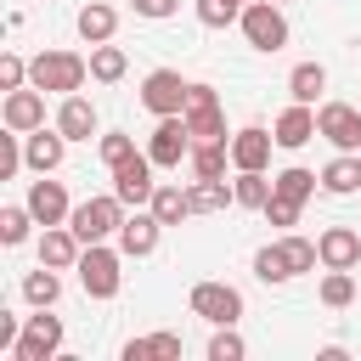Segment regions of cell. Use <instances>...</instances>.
I'll return each instance as SVG.
<instances>
[{
	"instance_id": "4fadbf2b",
	"label": "cell",
	"mask_w": 361,
	"mask_h": 361,
	"mask_svg": "<svg viewBox=\"0 0 361 361\" xmlns=\"http://www.w3.org/2000/svg\"><path fill=\"white\" fill-rule=\"evenodd\" d=\"M158 237H164V220H158L152 209H135V214H124V226H118L124 259H147V254L158 248Z\"/></svg>"
},
{
	"instance_id": "4dcf8cb0",
	"label": "cell",
	"mask_w": 361,
	"mask_h": 361,
	"mask_svg": "<svg viewBox=\"0 0 361 361\" xmlns=\"http://www.w3.org/2000/svg\"><path fill=\"white\" fill-rule=\"evenodd\" d=\"M254 276H259V282H288V276H293V265H288L282 243H265V248L254 254Z\"/></svg>"
},
{
	"instance_id": "d4e9b609",
	"label": "cell",
	"mask_w": 361,
	"mask_h": 361,
	"mask_svg": "<svg viewBox=\"0 0 361 361\" xmlns=\"http://www.w3.org/2000/svg\"><path fill=\"white\" fill-rule=\"evenodd\" d=\"M164 226H180L186 214H192V192L186 186H169V180H158V192H152V203H147Z\"/></svg>"
},
{
	"instance_id": "f35d334b",
	"label": "cell",
	"mask_w": 361,
	"mask_h": 361,
	"mask_svg": "<svg viewBox=\"0 0 361 361\" xmlns=\"http://www.w3.org/2000/svg\"><path fill=\"white\" fill-rule=\"evenodd\" d=\"M23 85H28V62L17 51H6L0 56V90H23Z\"/></svg>"
},
{
	"instance_id": "60d3db41",
	"label": "cell",
	"mask_w": 361,
	"mask_h": 361,
	"mask_svg": "<svg viewBox=\"0 0 361 361\" xmlns=\"http://www.w3.org/2000/svg\"><path fill=\"white\" fill-rule=\"evenodd\" d=\"M130 11H135V17L164 23V17H175V11H180V0H130Z\"/></svg>"
},
{
	"instance_id": "f6af8a7d",
	"label": "cell",
	"mask_w": 361,
	"mask_h": 361,
	"mask_svg": "<svg viewBox=\"0 0 361 361\" xmlns=\"http://www.w3.org/2000/svg\"><path fill=\"white\" fill-rule=\"evenodd\" d=\"M276 6H282V0H276Z\"/></svg>"
},
{
	"instance_id": "8fae6325",
	"label": "cell",
	"mask_w": 361,
	"mask_h": 361,
	"mask_svg": "<svg viewBox=\"0 0 361 361\" xmlns=\"http://www.w3.org/2000/svg\"><path fill=\"white\" fill-rule=\"evenodd\" d=\"M152 169H158V164H152L147 152H135V158H124V164L113 169V192H118V197H124L130 209H147V203H152V192H158V180H152Z\"/></svg>"
},
{
	"instance_id": "ee69618b",
	"label": "cell",
	"mask_w": 361,
	"mask_h": 361,
	"mask_svg": "<svg viewBox=\"0 0 361 361\" xmlns=\"http://www.w3.org/2000/svg\"><path fill=\"white\" fill-rule=\"evenodd\" d=\"M237 6H248V0H237Z\"/></svg>"
},
{
	"instance_id": "e0dca14e",
	"label": "cell",
	"mask_w": 361,
	"mask_h": 361,
	"mask_svg": "<svg viewBox=\"0 0 361 361\" xmlns=\"http://www.w3.org/2000/svg\"><path fill=\"white\" fill-rule=\"evenodd\" d=\"M271 147H276V135H271V130L243 124V130L231 135V169H265V164H271Z\"/></svg>"
},
{
	"instance_id": "cb8c5ba5",
	"label": "cell",
	"mask_w": 361,
	"mask_h": 361,
	"mask_svg": "<svg viewBox=\"0 0 361 361\" xmlns=\"http://www.w3.org/2000/svg\"><path fill=\"white\" fill-rule=\"evenodd\" d=\"M186 192H192V214H220V209L237 203V192H231L226 175H220V180H192Z\"/></svg>"
},
{
	"instance_id": "7402d4cb",
	"label": "cell",
	"mask_w": 361,
	"mask_h": 361,
	"mask_svg": "<svg viewBox=\"0 0 361 361\" xmlns=\"http://www.w3.org/2000/svg\"><path fill=\"white\" fill-rule=\"evenodd\" d=\"M186 164H192V180H220L231 164V141H192Z\"/></svg>"
},
{
	"instance_id": "d6986e66",
	"label": "cell",
	"mask_w": 361,
	"mask_h": 361,
	"mask_svg": "<svg viewBox=\"0 0 361 361\" xmlns=\"http://www.w3.org/2000/svg\"><path fill=\"white\" fill-rule=\"evenodd\" d=\"M56 130L68 135V141H90L96 135V102L90 96H62V107H56Z\"/></svg>"
},
{
	"instance_id": "30bf717a",
	"label": "cell",
	"mask_w": 361,
	"mask_h": 361,
	"mask_svg": "<svg viewBox=\"0 0 361 361\" xmlns=\"http://www.w3.org/2000/svg\"><path fill=\"white\" fill-rule=\"evenodd\" d=\"M192 152V124L180 118V113H169V118H158V130L147 135V158L158 164V169H180V158Z\"/></svg>"
},
{
	"instance_id": "7c38bea8",
	"label": "cell",
	"mask_w": 361,
	"mask_h": 361,
	"mask_svg": "<svg viewBox=\"0 0 361 361\" xmlns=\"http://www.w3.org/2000/svg\"><path fill=\"white\" fill-rule=\"evenodd\" d=\"M62 158H68V135L51 124H39V130H28L23 135V164L34 169V175H51V169H62Z\"/></svg>"
},
{
	"instance_id": "7a4b0ae2",
	"label": "cell",
	"mask_w": 361,
	"mask_h": 361,
	"mask_svg": "<svg viewBox=\"0 0 361 361\" xmlns=\"http://www.w3.org/2000/svg\"><path fill=\"white\" fill-rule=\"evenodd\" d=\"M124 209H130V203H124L118 192H96V197H85V203H73L68 226L79 231V243H107V237H118Z\"/></svg>"
},
{
	"instance_id": "6da1fadb",
	"label": "cell",
	"mask_w": 361,
	"mask_h": 361,
	"mask_svg": "<svg viewBox=\"0 0 361 361\" xmlns=\"http://www.w3.org/2000/svg\"><path fill=\"white\" fill-rule=\"evenodd\" d=\"M85 79H90V56L79 51H39L28 62V85H39L45 96H73L85 90Z\"/></svg>"
},
{
	"instance_id": "9a60e30c",
	"label": "cell",
	"mask_w": 361,
	"mask_h": 361,
	"mask_svg": "<svg viewBox=\"0 0 361 361\" xmlns=\"http://www.w3.org/2000/svg\"><path fill=\"white\" fill-rule=\"evenodd\" d=\"M23 203L34 209V220H39V226H62V220L73 214L68 186H62V180H45V175H39V180H28V197H23Z\"/></svg>"
},
{
	"instance_id": "8992f818",
	"label": "cell",
	"mask_w": 361,
	"mask_h": 361,
	"mask_svg": "<svg viewBox=\"0 0 361 361\" xmlns=\"http://www.w3.org/2000/svg\"><path fill=\"white\" fill-rule=\"evenodd\" d=\"M186 305H192V316H203L209 327H237V316H243V293H237L231 282H197Z\"/></svg>"
},
{
	"instance_id": "5b68a950",
	"label": "cell",
	"mask_w": 361,
	"mask_h": 361,
	"mask_svg": "<svg viewBox=\"0 0 361 361\" xmlns=\"http://www.w3.org/2000/svg\"><path fill=\"white\" fill-rule=\"evenodd\" d=\"M56 355H62V316H51V305H45L39 316H23L11 361H56Z\"/></svg>"
},
{
	"instance_id": "f1b7e54d",
	"label": "cell",
	"mask_w": 361,
	"mask_h": 361,
	"mask_svg": "<svg viewBox=\"0 0 361 361\" xmlns=\"http://www.w3.org/2000/svg\"><path fill=\"white\" fill-rule=\"evenodd\" d=\"M288 90H293V102H316V96L327 90V68H322V62H299V68L288 73Z\"/></svg>"
},
{
	"instance_id": "ab89813d",
	"label": "cell",
	"mask_w": 361,
	"mask_h": 361,
	"mask_svg": "<svg viewBox=\"0 0 361 361\" xmlns=\"http://www.w3.org/2000/svg\"><path fill=\"white\" fill-rule=\"evenodd\" d=\"M23 169V130H6L0 135V175H17Z\"/></svg>"
},
{
	"instance_id": "8d00e7d4",
	"label": "cell",
	"mask_w": 361,
	"mask_h": 361,
	"mask_svg": "<svg viewBox=\"0 0 361 361\" xmlns=\"http://www.w3.org/2000/svg\"><path fill=\"white\" fill-rule=\"evenodd\" d=\"M243 338L231 333V327H214V338H209V361H243Z\"/></svg>"
},
{
	"instance_id": "ac0fdd59",
	"label": "cell",
	"mask_w": 361,
	"mask_h": 361,
	"mask_svg": "<svg viewBox=\"0 0 361 361\" xmlns=\"http://www.w3.org/2000/svg\"><path fill=\"white\" fill-rule=\"evenodd\" d=\"M316 248H322V265H327V271H355V259H361V231L327 226V231L316 237Z\"/></svg>"
},
{
	"instance_id": "b9f144b4",
	"label": "cell",
	"mask_w": 361,
	"mask_h": 361,
	"mask_svg": "<svg viewBox=\"0 0 361 361\" xmlns=\"http://www.w3.org/2000/svg\"><path fill=\"white\" fill-rule=\"evenodd\" d=\"M147 355H164V361H175V355H180V338H175V333H152V338H147Z\"/></svg>"
},
{
	"instance_id": "9c48e42d",
	"label": "cell",
	"mask_w": 361,
	"mask_h": 361,
	"mask_svg": "<svg viewBox=\"0 0 361 361\" xmlns=\"http://www.w3.org/2000/svg\"><path fill=\"white\" fill-rule=\"evenodd\" d=\"M180 118L192 124V141H226V113H220L214 85H192V90H186V113H180Z\"/></svg>"
},
{
	"instance_id": "52a82bcc",
	"label": "cell",
	"mask_w": 361,
	"mask_h": 361,
	"mask_svg": "<svg viewBox=\"0 0 361 361\" xmlns=\"http://www.w3.org/2000/svg\"><path fill=\"white\" fill-rule=\"evenodd\" d=\"M316 135L333 141L338 152H361V107H350V102H322V107H316Z\"/></svg>"
},
{
	"instance_id": "277c9868",
	"label": "cell",
	"mask_w": 361,
	"mask_h": 361,
	"mask_svg": "<svg viewBox=\"0 0 361 361\" xmlns=\"http://www.w3.org/2000/svg\"><path fill=\"white\" fill-rule=\"evenodd\" d=\"M237 28H243V39H248L254 51H265V56L288 45V17H282L276 0H248L243 17H237Z\"/></svg>"
},
{
	"instance_id": "d6a6232c",
	"label": "cell",
	"mask_w": 361,
	"mask_h": 361,
	"mask_svg": "<svg viewBox=\"0 0 361 361\" xmlns=\"http://www.w3.org/2000/svg\"><path fill=\"white\" fill-rule=\"evenodd\" d=\"M96 152H102V164H107V169H118L124 158H135V135L107 130V135H96Z\"/></svg>"
},
{
	"instance_id": "e575fe53",
	"label": "cell",
	"mask_w": 361,
	"mask_h": 361,
	"mask_svg": "<svg viewBox=\"0 0 361 361\" xmlns=\"http://www.w3.org/2000/svg\"><path fill=\"white\" fill-rule=\"evenodd\" d=\"M282 254H288V265H293V276H299V271H310V265L322 259V248H316L310 237H299V231H288V237H282Z\"/></svg>"
},
{
	"instance_id": "5bb4252c",
	"label": "cell",
	"mask_w": 361,
	"mask_h": 361,
	"mask_svg": "<svg viewBox=\"0 0 361 361\" xmlns=\"http://www.w3.org/2000/svg\"><path fill=\"white\" fill-rule=\"evenodd\" d=\"M0 118H6V130H39L45 124V90L39 85H23V90H6V107H0Z\"/></svg>"
},
{
	"instance_id": "d590c367",
	"label": "cell",
	"mask_w": 361,
	"mask_h": 361,
	"mask_svg": "<svg viewBox=\"0 0 361 361\" xmlns=\"http://www.w3.org/2000/svg\"><path fill=\"white\" fill-rule=\"evenodd\" d=\"M237 17H243L237 0H197V23H203V28H226V23H237Z\"/></svg>"
},
{
	"instance_id": "2e32d148",
	"label": "cell",
	"mask_w": 361,
	"mask_h": 361,
	"mask_svg": "<svg viewBox=\"0 0 361 361\" xmlns=\"http://www.w3.org/2000/svg\"><path fill=\"white\" fill-rule=\"evenodd\" d=\"M79 254H85V243H79V231L62 220V226H45L39 231V265H56V271H73L79 265Z\"/></svg>"
},
{
	"instance_id": "4316f807",
	"label": "cell",
	"mask_w": 361,
	"mask_h": 361,
	"mask_svg": "<svg viewBox=\"0 0 361 361\" xmlns=\"http://www.w3.org/2000/svg\"><path fill=\"white\" fill-rule=\"evenodd\" d=\"M23 299H28L34 310L56 305V299H62V276H56V265H39V271H28V276H23Z\"/></svg>"
},
{
	"instance_id": "603a6c76",
	"label": "cell",
	"mask_w": 361,
	"mask_h": 361,
	"mask_svg": "<svg viewBox=\"0 0 361 361\" xmlns=\"http://www.w3.org/2000/svg\"><path fill=\"white\" fill-rule=\"evenodd\" d=\"M322 192H333V197L361 192V152H338V158L322 169Z\"/></svg>"
},
{
	"instance_id": "484cf974",
	"label": "cell",
	"mask_w": 361,
	"mask_h": 361,
	"mask_svg": "<svg viewBox=\"0 0 361 361\" xmlns=\"http://www.w3.org/2000/svg\"><path fill=\"white\" fill-rule=\"evenodd\" d=\"M231 192H237V209H265L271 192H276V180H265V169H237Z\"/></svg>"
},
{
	"instance_id": "7bdbcfd3",
	"label": "cell",
	"mask_w": 361,
	"mask_h": 361,
	"mask_svg": "<svg viewBox=\"0 0 361 361\" xmlns=\"http://www.w3.org/2000/svg\"><path fill=\"white\" fill-rule=\"evenodd\" d=\"M124 361H147V338H130L124 344Z\"/></svg>"
},
{
	"instance_id": "ffe728a7",
	"label": "cell",
	"mask_w": 361,
	"mask_h": 361,
	"mask_svg": "<svg viewBox=\"0 0 361 361\" xmlns=\"http://www.w3.org/2000/svg\"><path fill=\"white\" fill-rule=\"evenodd\" d=\"M271 135H276V147H288V152L305 147V141H316V107H310V102H293V107L276 118Z\"/></svg>"
},
{
	"instance_id": "1f68e13d",
	"label": "cell",
	"mask_w": 361,
	"mask_h": 361,
	"mask_svg": "<svg viewBox=\"0 0 361 361\" xmlns=\"http://www.w3.org/2000/svg\"><path fill=\"white\" fill-rule=\"evenodd\" d=\"M271 180H276V192H282V197H299V203L322 186V175H310V169H299V164H288V169H282V175H271Z\"/></svg>"
},
{
	"instance_id": "74e56055",
	"label": "cell",
	"mask_w": 361,
	"mask_h": 361,
	"mask_svg": "<svg viewBox=\"0 0 361 361\" xmlns=\"http://www.w3.org/2000/svg\"><path fill=\"white\" fill-rule=\"evenodd\" d=\"M299 209H305L299 197H282V192H271V203H265L259 214H265L271 226H293V220H299Z\"/></svg>"
},
{
	"instance_id": "83f0119b",
	"label": "cell",
	"mask_w": 361,
	"mask_h": 361,
	"mask_svg": "<svg viewBox=\"0 0 361 361\" xmlns=\"http://www.w3.org/2000/svg\"><path fill=\"white\" fill-rule=\"evenodd\" d=\"M124 68H130V56H124L118 45H90V79L118 85V79H124Z\"/></svg>"
},
{
	"instance_id": "3957f363",
	"label": "cell",
	"mask_w": 361,
	"mask_h": 361,
	"mask_svg": "<svg viewBox=\"0 0 361 361\" xmlns=\"http://www.w3.org/2000/svg\"><path fill=\"white\" fill-rule=\"evenodd\" d=\"M118 259H124V248H107V243H85V254H79V288L90 293V299H113L118 288H124V271H118Z\"/></svg>"
},
{
	"instance_id": "f546056e",
	"label": "cell",
	"mask_w": 361,
	"mask_h": 361,
	"mask_svg": "<svg viewBox=\"0 0 361 361\" xmlns=\"http://www.w3.org/2000/svg\"><path fill=\"white\" fill-rule=\"evenodd\" d=\"M28 226H39L28 203H6V209H0V243H6V248L28 243Z\"/></svg>"
},
{
	"instance_id": "ba28073f",
	"label": "cell",
	"mask_w": 361,
	"mask_h": 361,
	"mask_svg": "<svg viewBox=\"0 0 361 361\" xmlns=\"http://www.w3.org/2000/svg\"><path fill=\"white\" fill-rule=\"evenodd\" d=\"M186 79L175 73V68H152L147 79H141V107L147 113H158V118H169V113H186Z\"/></svg>"
},
{
	"instance_id": "44dd1931",
	"label": "cell",
	"mask_w": 361,
	"mask_h": 361,
	"mask_svg": "<svg viewBox=\"0 0 361 361\" xmlns=\"http://www.w3.org/2000/svg\"><path fill=\"white\" fill-rule=\"evenodd\" d=\"M73 23H79V39H85V45H107L113 28H118V11H113L107 0H90V6H79Z\"/></svg>"
},
{
	"instance_id": "836d02e7",
	"label": "cell",
	"mask_w": 361,
	"mask_h": 361,
	"mask_svg": "<svg viewBox=\"0 0 361 361\" xmlns=\"http://www.w3.org/2000/svg\"><path fill=\"white\" fill-rule=\"evenodd\" d=\"M350 299H355V276H350V271H327V276H322V305H327V310H344Z\"/></svg>"
}]
</instances>
